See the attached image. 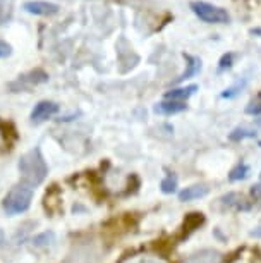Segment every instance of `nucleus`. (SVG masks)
Listing matches in <instances>:
<instances>
[{"label": "nucleus", "instance_id": "obj_3", "mask_svg": "<svg viewBox=\"0 0 261 263\" xmlns=\"http://www.w3.org/2000/svg\"><path fill=\"white\" fill-rule=\"evenodd\" d=\"M191 11H193L201 21L210 23V24H222V23L230 21V16L227 11H224V9H220L216 6H211L208 2L194 0V2H191Z\"/></svg>", "mask_w": 261, "mask_h": 263}, {"label": "nucleus", "instance_id": "obj_1", "mask_svg": "<svg viewBox=\"0 0 261 263\" xmlns=\"http://www.w3.org/2000/svg\"><path fill=\"white\" fill-rule=\"evenodd\" d=\"M19 174H21V181L24 186L28 187H34L40 186L47 177L48 167L45 158L42 155L40 148H33L31 152L24 153V155L19 158L17 163Z\"/></svg>", "mask_w": 261, "mask_h": 263}, {"label": "nucleus", "instance_id": "obj_23", "mask_svg": "<svg viewBox=\"0 0 261 263\" xmlns=\"http://www.w3.org/2000/svg\"><path fill=\"white\" fill-rule=\"evenodd\" d=\"M12 53V47L9 45L7 42H4V40H0V59H6Z\"/></svg>", "mask_w": 261, "mask_h": 263}, {"label": "nucleus", "instance_id": "obj_19", "mask_svg": "<svg viewBox=\"0 0 261 263\" xmlns=\"http://www.w3.org/2000/svg\"><path fill=\"white\" fill-rule=\"evenodd\" d=\"M162 191L165 193V195H170V193H174L175 191V187H177V177L174 176V174H170V176H167L164 181H162Z\"/></svg>", "mask_w": 261, "mask_h": 263}, {"label": "nucleus", "instance_id": "obj_2", "mask_svg": "<svg viewBox=\"0 0 261 263\" xmlns=\"http://www.w3.org/2000/svg\"><path fill=\"white\" fill-rule=\"evenodd\" d=\"M33 200V190L24 184L14 186L11 191L4 196L2 208L6 210L7 215H17V213H24L31 206Z\"/></svg>", "mask_w": 261, "mask_h": 263}, {"label": "nucleus", "instance_id": "obj_18", "mask_svg": "<svg viewBox=\"0 0 261 263\" xmlns=\"http://www.w3.org/2000/svg\"><path fill=\"white\" fill-rule=\"evenodd\" d=\"M12 14V0H0V24H6Z\"/></svg>", "mask_w": 261, "mask_h": 263}, {"label": "nucleus", "instance_id": "obj_5", "mask_svg": "<svg viewBox=\"0 0 261 263\" xmlns=\"http://www.w3.org/2000/svg\"><path fill=\"white\" fill-rule=\"evenodd\" d=\"M58 108L61 107H58L55 102H48V100L38 102L31 112V122L40 124L43 121H47V119H50L52 116H55L58 112Z\"/></svg>", "mask_w": 261, "mask_h": 263}, {"label": "nucleus", "instance_id": "obj_20", "mask_svg": "<svg viewBox=\"0 0 261 263\" xmlns=\"http://www.w3.org/2000/svg\"><path fill=\"white\" fill-rule=\"evenodd\" d=\"M244 86H246V79H244V81H239L237 84H234V86L229 88V90H225L224 93H222V97H224V98H234V97H237L239 93L244 90Z\"/></svg>", "mask_w": 261, "mask_h": 263}, {"label": "nucleus", "instance_id": "obj_21", "mask_svg": "<svg viewBox=\"0 0 261 263\" xmlns=\"http://www.w3.org/2000/svg\"><path fill=\"white\" fill-rule=\"evenodd\" d=\"M52 241H53V232H45V234L34 237V241H33V242H34L36 246H45V245H50Z\"/></svg>", "mask_w": 261, "mask_h": 263}, {"label": "nucleus", "instance_id": "obj_15", "mask_svg": "<svg viewBox=\"0 0 261 263\" xmlns=\"http://www.w3.org/2000/svg\"><path fill=\"white\" fill-rule=\"evenodd\" d=\"M0 135H2L4 140H7L9 145H11L12 141L17 140L16 127H14V124L9 122V121H0Z\"/></svg>", "mask_w": 261, "mask_h": 263}, {"label": "nucleus", "instance_id": "obj_22", "mask_svg": "<svg viewBox=\"0 0 261 263\" xmlns=\"http://www.w3.org/2000/svg\"><path fill=\"white\" fill-rule=\"evenodd\" d=\"M246 112H248V114H254V116H258V114H261V102H259V100H253V102H249V105L246 107Z\"/></svg>", "mask_w": 261, "mask_h": 263}, {"label": "nucleus", "instance_id": "obj_12", "mask_svg": "<svg viewBox=\"0 0 261 263\" xmlns=\"http://www.w3.org/2000/svg\"><path fill=\"white\" fill-rule=\"evenodd\" d=\"M198 86L196 84H191V86L186 88H177V90H170L165 93V100H177V102H186L191 95H194Z\"/></svg>", "mask_w": 261, "mask_h": 263}, {"label": "nucleus", "instance_id": "obj_24", "mask_svg": "<svg viewBox=\"0 0 261 263\" xmlns=\"http://www.w3.org/2000/svg\"><path fill=\"white\" fill-rule=\"evenodd\" d=\"M232 59H234V55L232 53H225L224 57L220 59V71H224V69H229L230 66H232Z\"/></svg>", "mask_w": 261, "mask_h": 263}, {"label": "nucleus", "instance_id": "obj_14", "mask_svg": "<svg viewBox=\"0 0 261 263\" xmlns=\"http://www.w3.org/2000/svg\"><path fill=\"white\" fill-rule=\"evenodd\" d=\"M186 57V61H188V69H186V72L184 74H180V78H177L175 79V83H180V81H184V79H189V78H193L196 76L199 71H201V61L198 57H191V55H184Z\"/></svg>", "mask_w": 261, "mask_h": 263}, {"label": "nucleus", "instance_id": "obj_6", "mask_svg": "<svg viewBox=\"0 0 261 263\" xmlns=\"http://www.w3.org/2000/svg\"><path fill=\"white\" fill-rule=\"evenodd\" d=\"M45 210L48 213H58L62 210V191L57 184H53L48 187V191L45 193V200H43Z\"/></svg>", "mask_w": 261, "mask_h": 263}, {"label": "nucleus", "instance_id": "obj_13", "mask_svg": "<svg viewBox=\"0 0 261 263\" xmlns=\"http://www.w3.org/2000/svg\"><path fill=\"white\" fill-rule=\"evenodd\" d=\"M205 224V215L199 212H193V213H188L184 218V226H182V229H184V234L188 236L189 232H193L198 229L199 226Z\"/></svg>", "mask_w": 261, "mask_h": 263}, {"label": "nucleus", "instance_id": "obj_4", "mask_svg": "<svg viewBox=\"0 0 261 263\" xmlns=\"http://www.w3.org/2000/svg\"><path fill=\"white\" fill-rule=\"evenodd\" d=\"M23 7L26 12L34 14V16H55L61 11V7L57 4L45 2V0H29Z\"/></svg>", "mask_w": 261, "mask_h": 263}, {"label": "nucleus", "instance_id": "obj_8", "mask_svg": "<svg viewBox=\"0 0 261 263\" xmlns=\"http://www.w3.org/2000/svg\"><path fill=\"white\" fill-rule=\"evenodd\" d=\"M184 263H222V255L215 250H203L191 255Z\"/></svg>", "mask_w": 261, "mask_h": 263}, {"label": "nucleus", "instance_id": "obj_9", "mask_svg": "<svg viewBox=\"0 0 261 263\" xmlns=\"http://www.w3.org/2000/svg\"><path fill=\"white\" fill-rule=\"evenodd\" d=\"M210 193V187L205 184H196V186H189L186 187L184 191L179 193V200L180 201H191V200H198V198H203Z\"/></svg>", "mask_w": 261, "mask_h": 263}, {"label": "nucleus", "instance_id": "obj_10", "mask_svg": "<svg viewBox=\"0 0 261 263\" xmlns=\"http://www.w3.org/2000/svg\"><path fill=\"white\" fill-rule=\"evenodd\" d=\"M184 110H186V103L177 102V100H165L155 105V112L164 114V116H172V114H179Z\"/></svg>", "mask_w": 261, "mask_h": 263}, {"label": "nucleus", "instance_id": "obj_26", "mask_svg": "<svg viewBox=\"0 0 261 263\" xmlns=\"http://www.w3.org/2000/svg\"><path fill=\"white\" fill-rule=\"evenodd\" d=\"M251 236H253V237H261V227H256V229L251 232Z\"/></svg>", "mask_w": 261, "mask_h": 263}, {"label": "nucleus", "instance_id": "obj_28", "mask_svg": "<svg viewBox=\"0 0 261 263\" xmlns=\"http://www.w3.org/2000/svg\"><path fill=\"white\" fill-rule=\"evenodd\" d=\"M259 146H261V141H259Z\"/></svg>", "mask_w": 261, "mask_h": 263}, {"label": "nucleus", "instance_id": "obj_16", "mask_svg": "<svg viewBox=\"0 0 261 263\" xmlns=\"http://www.w3.org/2000/svg\"><path fill=\"white\" fill-rule=\"evenodd\" d=\"M256 136V129H251V127H237L230 133V140L232 141H243L246 138H254Z\"/></svg>", "mask_w": 261, "mask_h": 263}, {"label": "nucleus", "instance_id": "obj_7", "mask_svg": "<svg viewBox=\"0 0 261 263\" xmlns=\"http://www.w3.org/2000/svg\"><path fill=\"white\" fill-rule=\"evenodd\" d=\"M220 201L224 203L225 206L232 208V210H237V212H246L251 208V203L246 200V198L243 195H239V193H229V195L222 196Z\"/></svg>", "mask_w": 261, "mask_h": 263}, {"label": "nucleus", "instance_id": "obj_17", "mask_svg": "<svg viewBox=\"0 0 261 263\" xmlns=\"http://www.w3.org/2000/svg\"><path fill=\"white\" fill-rule=\"evenodd\" d=\"M248 176H249V167L246 165V163H239L237 167L230 171L229 179H230V181H243V179H246Z\"/></svg>", "mask_w": 261, "mask_h": 263}, {"label": "nucleus", "instance_id": "obj_25", "mask_svg": "<svg viewBox=\"0 0 261 263\" xmlns=\"http://www.w3.org/2000/svg\"><path fill=\"white\" fill-rule=\"evenodd\" d=\"M251 195H253L254 200H259L261 201V181L258 182V184L253 186V190H251Z\"/></svg>", "mask_w": 261, "mask_h": 263}, {"label": "nucleus", "instance_id": "obj_27", "mask_svg": "<svg viewBox=\"0 0 261 263\" xmlns=\"http://www.w3.org/2000/svg\"><path fill=\"white\" fill-rule=\"evenodd\" d=\"M0 145H2V135H0Z\"/></svg>", "mask_w": 261, "mask_h": 263}, {"label": "nucleus", "instance_id": "obj_11", "mask_svg": "<svg viewBox=\"0 0 261 263\" xmlns=\"http://www.w3.org/2000/svg\"><path fill=\"white\" fill-rule=\"evenodd\" d=\"M48 81V74L45 71H42V69H34V71L28 72V74H23V76H19V84H28V86H33V84H42V83H47Z\"/></svg>", "mask_w": 261, "mask_h": 263}]
</instances>
